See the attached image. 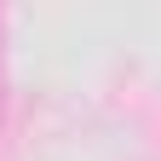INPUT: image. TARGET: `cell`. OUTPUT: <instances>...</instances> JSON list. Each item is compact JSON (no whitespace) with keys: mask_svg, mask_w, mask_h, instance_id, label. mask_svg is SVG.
I'll use <instances>...</instances> for the list:
<instances>
[{"mask_svg":"<svg viewBox=\"0 0 161 161\" xmlns=\"http://www.w3.org/2000/svg\"><path fill=\"white\" fill-rule=\"evenodd\" d=\"M0 115H6V69H0Z\"/></svg>","mask_w":161,"mask_h":161,"instance_id":"1","label":"cell"}]
</instances>
